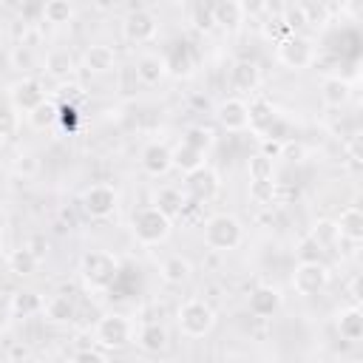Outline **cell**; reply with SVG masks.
<instances>
[{"instance_id":"6da1fadb","label":"cell","mask_w":363,"mask_h":363,"mask_svg":"<svg viewBox=\"0 0 363 363\" xmlns=\"http://www.w3.org/2000/svg\"><path fill=\"white\" fill-rule=\"evenodd\" d=\"M79 275L82 284L94 292H108L119 278V261L108 250H88L79 258Z\"/></svg>"},{"instance_id":"7a4b0ae2","label":"cell","mask_w":363,"mask_h":363,"mask_svg":"<svg viewBox=\"0 0 363 363\" xmlns=\"http://www.w3.org/2000/svg\"><path fill=\"white\" fill-rule=\"evenodd\" d=\"M244 238V230H241V221L230 213H216L204 221V244L210 250H218V252H227V250H235Z\"/></svg>"},{"instance_id":"3957f363","label":"cell","mask_w":363,"mask_h":363,"mask_svg":"<svg viewBox=\"0 0 363 363\" xmlns=\"http://www.w3.org/2000/svg\"><path fill=\"white\" fill-rule=\"evenodd\" d=\"M130 230H133V235H136L139 244L153 247V244L167 241V235H170V230H173V221L164 218L156 207L147 204V207H139V210L133 213V218H130Z\"/></svg>"},{"instance_id":"277c9868","label":"cell","mask_w":363,"mask_h":363,"mask_svg":"<svg viewBox=\"0 0 363 363\" xmlns=\"http://www.w3.org/2000/svg\"><path fill=\"white\" fill-rule=\"evenodd\" d=\"M133 332H136V323L119 312H111V315H102L94 326V340L96 346L102 349H125L128 343H133Z\"/></svg>"},{"instance_id":"5b68a950","label":"cell","mask_w":363,"mask_h":363,"mask_svg":"<svg viewBox=\"0 0 363 363\" xmlns=\"http://www.w3.org/2000/svg\"><path fill=\"white\" fill-rule=\"evenodd\" d=\"M315 57H318V48L303 34H289L275 43V60L289 71H303V68L315 65Z\"/></svg>"},{"instance_id":"8992f818","label":"cell","mask_w":363,"mask_h":363,"mask_svg":"<svg viewBox=\"0 0 363 363\" xmlns=\"http://www.w3.org/2000/svg\"><path fill=\"white\" fill-rule=\"evenodd\" d=\"M176 320H179L182 335H187V337H204V335L216 326V312H213V306H210L207 301H201V298H187V301L179 306Z\"/></svg>"},{"instance_id":"52a82bcc","label":"cell","mask_w":363,"mask_h":363,"mask_svg":"<svg viewBox=\"0 0 363 363\" xmlns=\"http://www.w3.org/2000/svg\"><path fill=\"white\" fill-rule=\"evenodd\" d=\"M182 193H184V199L190 204H210L221 193V179H218V173L213 167L204 164V167H199V170L184 176Z\"/></svg>"},{"instance_id":"ba28073f","label":"cell","mask_w":363,"mask_h":363,"mask_svg":"<svg viewBox=\"0 0 363 363\" xmlns=\"http://www.w3.org/2000/svg\"><path fill=\"white\" fill-rule=\"evenodd\" d=\"M329 278H332V272L323 261H298V267L292 272V286L298 295L309 298V295L323 292L329 286Z\"/></svg>"},{"instance_id":"9c48e42d","label":"cell","mask_w":363,"mask_h":363,"mask_svg":"<svg viewBox=\"0 0 363 363\" xmlns=\"http://www.w3.org/2000/svg\"><path fill=\"white\" fill-rule=\"evenodd\" d=\"M116 201H119L116 187L113 184H105V182H96V184L85 187L82 196H79V204H82L85 216H91V218H108V216H113Z\"/></svg>"},{"instance_id":"30bf717a","label":"cell","mask_w":363,"mask_h":363,"mask_svg":"<svg viewBox=\"0 0 363 363\" xmlns=\"http://www.w3.org/2000/svg\"><path fill=\"white\" fill-rule=\"evenodd\" d=\"M122 34L130 43H150L159 34V20L150 9H130L122 20Z\"/></svg>"},{"instance_id":"8fae6325","label":"cell","mask_w":363,"mask_h":363,"mask_svg":"<svg viewBox=\"0 0 363 363\" xmlns=\"http://www.w3.org/2000/svg\"><path fill=\"white\" fill-rule=\"evenodd\" d=\"M9 96H11L14 111H23V113L28 116L34 108H40V105L45 102V88H43V82H40V79L26 77V79H20V82H14V85H11Z\"/></svg>"},{"instance_id":"7c38bea8","label":"cell","mask_w":363,"mask_h":363,"mask_svg":"<svg viewBox=\"0 0 363 363\" xmlns=\"http://www.w3.org/2000/svg\"><path fill=\"white\" fill-rule=\"evenodd\" d=\"M216 119H218V125H221L224 130H233V133L247 130V128H250V105H247L241 96H230V99L218 102Z\"/></svg>"},{"instance_id":"4fadbf2b","label":"cell","mask_w":363,"mask_h":363,"mask_svg":"<svg viewBox=\"0 0 363 363\" xmlns=\"http://www.w3.org/2000/svg\"><path fill=\"white\" fill-rule=\"evenodd\" d=\"M142 170L147 176H164L173 170V150L164 145V142H150L145 150H142Z\"/></svg>"},{"instance_id":"5bb4252c","label":"cell","mask_w":363,"mask_h":363,"mask_svg":"<svg viewBox=\"0 0 363 363\" xmlns=\"http://www.w3.org/2000/svg\"><path fill=\"white\" fill-rule=\"evenodd\" d=\"M133 340H136V346H139L142 352L159 354V352L167 349V329H164V323H159V320H145V323L136 326Z\"/></svg>"},{"instance_id":"9a60e30c","label":"cell","mask_w":363,"mask_h":363,"mask_svg":"<svg viewBox=\"0 0 363 363\" xmlns=\"http://www.w3.org/2000/svg\"><path fill=\"white\" fill-rule=\"evenodd\" d=\"M230 85L238 94H255L261 85V68L252 60H238L230 68Z\"/></svg>"},{"instance_id":"2e32d148","label":"cell","mask_w":363,"mask_h":363,"mask_svg":"<svg viewBox=\"0 0 363 363\" xmlns=\"http://www.w3.org/2000/svg\"><path fill=\"white\" fill-rule=\"evenodd\" d=\"M150 207H156L164 218H176V216H182L184 213V207H187V199H184V193H182V187H173V184H162L156 193H153V204Z\"/></svg>"},{"instance_id":"e0dca14e","label":"cell","mask_w":363,"mask_h":363,"mask_svg":"<svg viewBox=\"0 0 363 363\" xmlns=\"http://www.w3.org/2000/svg\"><path fill=\"white\" fill-rule=\"evenodd\" d=\"M281 303H284V298L275 286H255L250 292V301H247V306L255 318H272L281 309Z\"/></svg>"},{"instance_id":"ac0fdd59","label":"cell","mask_w":363,"mask_h":363,"mask_svg":"<svg viewBox=\"0 0 363 363\" xmlns=\"http://www.w3.org/2000/svg\"><path fill=\"white\" fill-rule=\"evenodd\" d=\"M82 65H85V71H91V74H108V71L116 68V54H113V48L105 45V43H91V45L82 51Z\"/></svg>"},{"instance_id":"d6986e66","label":"cell","mask_w":363,"mask_h":363,"mask_svg":"<svg viewBox=\"0 0 363 363\" xmlns=\"http://www.w3.org/2000/svg\"><path fill=\"white\" fill-rule=\"evenodd\" d=\"M43 68H45V74H48L51 79L65 82V79L74 77V71H77V60H74V54H71L68 48H54V51L45 54Z\"/></svg>"},{"instance_id":"ffe728a7","label":"cell","mask_w":363,"mask_h":363,"mask_svg":"<svg viewBox=\"0 0 363 363\" xmlns=\"http://www.w3.org/2000/svg\"><path fill=\"white\" fill-rule=\"evenodd\" d=\"M133 74L142 85H159L167 74V62H164L162 54H142L133 65Z\"/></svg>"},{"instance_id":"44dd1931","label":"cell","mask_w":363,"mask_h":363,"mask_svg":"<svg viewBox=\"0 0 363 363\" xmlns=\"http://www.w3.org/2000/svg\"><path fill=\"white\" fill-rule=\"evenodd\" d=\"M349 96H352V85L340 74H329V77L320 79V99H323V105L340 108V105L349 102Z\"/></svg>"},{"instance_id":"7402d4cb","label":"cell","mask_w":363,"mask_h":363,"mask_svg":"<svg viewBox=\"0 0 363 363\" xmlns=\"http://www.w3.org/2000/svg\"><path fill=\"white\" fill-rule=\"evenodd\" d=\"M335 323H337V332H340V337H343V340L357 343V340L363 337V312H360V306H357V303H352V306L340 309Z\"/></svg>"},{"instance_id":"603a6c76","label":"cell","mask_w":363,"mask_h":363,"mask_svg":"<svg viewBox=\"0 0 363 363\" xmlns=\"http://www.w3.org/2000/svg\"><path fill=\"white\" fill-rule=\"evenodd\" d=\"M43 315L48 323H71L77 315V306L68 295H51L43 301Z\"/></svg>"},{"instance_id":"cb8c5ba5","label":"cell","mask_w":363,"mask_h":363,"mask_svg":"<svg viewBox=\"0 0 363 363\" xmlns=\"http://www.w3.org/2000/svg\"><path fill=\"white\" fill-rule=\"evenodd\" d=\"M159 275H162L164 284H173L176 286V284H184L193 275V264L184 255H167L159 264Z\"/></svg>"},{"instance_id":"d4e9b609","label":"cell","mask_w":363,"mask_h":363,"mask_svg":"<svg viewBox=\"0 0 363 363\" xmlns=\"http://www.w3.org/2000/svg\"><path fill=\"white\" fill-rule=\"evenodd\" d=\"M213 23L233 31L244 23V9L238 0H221V3H213Z\"/></svg>"},{"instance_id":"484cf974","label":"cell","mask_w":363,"mask_h":363,"mask_svg":"<svg viewBox=\"0 0 363 363\" xmlns=\"http://www.w3.org/2000/svg\"><path fill=\"white\" fill-rule=\"evenodd\" d=\"M43 295H37L34 289H20V292H14L11 295V301H9V306H11V312L17 315V318H31V315H43Z\"/></svg>"},{"instance_id":"4316f807","label":"cell","mask_w":363,"mask_h":363,"mask_svg":"<svg viewBox=\"0 0 363 363\" xmlns=\"http://www.w3.org/2000/svg\"><path fill=\"white\" fill-rule=\"evenodd\" d=\"M335 224H337L340 238H349V241H360V238H363V213H360V207L349 204V207L337 216Z\"/></svg>"},{"instance_id":"83f0119b","label":"cell","mask_w":363,"mask_h":363,"mask_svg":"<svg viewBox=\"0 0 363 363\" xmlns=\"http://www.w3.org/2000/svg\"><path fill=\"white\" fill-rule=\"evenodd\" d=\"M6 264H9V272H14L17 278H28V275H34L37 267H40V261L31 255V250H28L26 244H20L17 250H11L9 258H6Z\"/></svg>"},{"instance_id":"f1b7e54d","label":"cell","mask_w":363,"mask_h":363,"mask_svg":"<svg viewBox=\"0 0 363 363\" xmlns=\"http://www.w3.org/2000/svg\"><path fill=\"white\" fill-rule=\"evenodd\" d=\"M337 238H340L337 224H335V221H329V218L315 221V224H312V230H309V241H312L320 252H326V250L337 247Z\"/></svg>"},{"instance_id":"f546056e","label":"cell","mask_w":363,"mask_h":363,"mask_svg":"<svg viewBox=\"0 0 363 363\" xmlns=\"http://www.w3.org/2000/svg\"><path fill=\"white\" fill-rule=\"evenodd\" d=\"M173 167H179L182 173H193V170L204 167V153L182 142L179 147H173Z\"/></svg>"},{"instance_id":"4dcf8cb0","label":"cell","mask_w":363,"mask_h":363,"mask_svg":"<svg viewBox=\"0 0 363 363\" xmlns=\"http://www.w3.org/2000/svg\"><path fill=\"white\" fill-rule=\"evenodd\" d=\"M26 119H28V125H31L34 130H48V128H54V125L60 122V108L45 99V102H43L40 108H34Z\"/></svg>"},{"instance_id":"1f68e13d","label":"cell","mask_w":363,"mask_h":363,"mask_svg":"<svg viewBox=\"0 0 363 363\" xmlns=\"http://www.w3.org/2000/svg\"><path fill=\"white\" fill-rule=\"evenodd\" d=\"M43 20L51 23V26H62V23H71L74 20V6L68 0H48L43 6Z\"/></svg>"},{"instance_id":"d6a6232c","label":"cell","mask_w":363,"mask_h":363,"mask_svg":"<svg viewBox=\"0 0 363 363\" xmlns=\"http://www.w3.org/2000/svg\"><path fill=\"white\" fill-rule=\"evenodd\" d=\"M247 173H250V182H272V159L252 153L247 159Z\"/></svg>"},{"instance_id":"836d02e7","label":"cell","mask_w":363,"mask_h":363,"mask_svg":"<svg viewBox=\"0 0 363 363\" xmlns=\"http://www.w3.org/2000/svg\"><path fill=\"white\" fill-rule=\"evenodd\" d=\"M14 173L17 176H23V179H31V176H37L40 173V159L31 153V150H20L17 156H14Z\"/></svg>"},{"instance_id":"e575fe53","label":"cell","mask_w":363,"mask_h":363,"mask_svg":"<svg viewBox=\"0 0 363 363\" xmlns=\"http://www.w3.org/2000/svg\"><path fill=\"white\" fill-rule=\"evenodd\" d=\"M281 20H284V26H286L292 34H298V28H303V26H306L303 6H301V3H286V6L281 9Z\"/></svg>"},{"instance_id":"d590c367","label":"cell","mask_w":363,"mask_h":363,"mask_svg":"<svg viewBox=\"0 0 363 363\" xmlns=\"http://www.w3.org/2000/svg\"><path fill=\"white\" fill-rule=\"evenodd\" d=\"M184 145H190V147H196V150H207L216 139H213V130H207V128H201V125H196V128H190L187 133H184V139H182Z\"/></svg>"},{"instance_id":"8d00e7d4","label":"cell","mask_w":363,"mask_h":363,"mask_svg":"<svg viewBox=\"0 0 363 363\" xmlns=\"http://www.w3.org/2000/svg\"><path fill=\"white\" fill-rule=\"evenodd\" d=\"M250 199L255 204H272L275 201V182H250Z\"/></svg>"},{"instance_id":"74e56055","label":"cell","mask_w":363,"mask_h":363,"mask_svg":"<svg viewBox=\"0 0 363 363\" xmlns=\"http://www.w3.org/2000/svg\"><path fill=\"white\" fill-rule=\"evenodd\" d=\"M301 6H303V17L309 26L329 23V6H323V3H301Z\"/></svg>"},{"instance_id":"f35d334b","label":"cell","mask_w":363,"mask_h":363,"mask_svg":"<svg viewBox=\"0 0 363 363\" xmlns=\"http://www.w3.org/2000/svg\"><path fill=\"white\" fill-rule=\"evenodd\" d=\"M11 65L20 68V71H28L34 65V48H26V45H14L11 48Z\"/></svg>"},{"instance_id":"ab89813d","label":"cell","mask_w":363,"mask_h":363,"mask_svg":"<svg viewBox=\"0 0 363 363\" xmlns=\"http://www.w3.org/2000/svg\"><path fill=\"white\" fill-rule=\"evenodd\" d=\"M264 34H267V37H272V40L278 43V40H284V37H289L292 31H289V28L284 26V20H281V14H272V17H269V20L264 23Z\"/></svg>"},{"instance_id":"60d3db41","label":"cell","mask_w":363,"mask_h":363,"mask_svg":"<svg viewBox=\"0 0 363 363\" xmlns=\"http://www.w3.org/2000/svg\"><path fill=\"white\" fill-rule=\"evenodd\" d=\"M193 23H196V28H204V31H210L216 23H213V6H196L193 9Z\"/></svg>"},{"instance_id":"b9f144b4","label":"cell","mask_w":363,"mask_h":363,"mask_svg":"<svg viewBox=\"0 0 363 363\" xmlns=\"http://www.w3.org/2000/svg\"><path fill=\"white\" fill-rule=\"evenodd\" d=\"M26 247L31 250V255H34L37 261H43V258L48 255V250H51V244H48V238H45V235H31V238L26 241Z\"/></svg>"},{"instance_id":"7bdbcfd3","label":"cell","mask_w":363,"mask_h":363,"mask_svg":"<svg viewBox=\"0 0 363 363\" xmlns=\"http://www.w3.org/2000/svg\"><path fill=\"white\" fill-rule=\"evenodd\" d=\"M284 142H286V139H284ZM284 142H281V139H275V136H272V139H267V136H264V139H261V150H258V153H261V156H267V159H281Z\"/></svg>"},{"instance_id":"ee69618b","label":"cell","mask_w":363,"mask_h":363,"mask_svg":"<svg viewBox=\"0 0 363 363\" xmlns=\"http://www.w3.org/2000/svg\"><path fill=\"white\" fill-rule=\"evenodd\" d=\"M71 363H108V360H105V354L96 352V349H79V352H74Z\"/></svg>"},{"instance_id":"f6af8a7d","label":"cell","mask_w":363,"mask_h":363,"mask_svg":"<svg viewBox=\"0 0 363 363\" xmlns=\"http://www.w3.org/2000/svg\"><path fill=\"white\" fill-rule=\"evenodd\" d=\"M303 153H306V147H303L301 142H284V150H281L284 159H289V162H301Z\"/></svg>"},{"instance_id":"bcb514c9","label":"cell","mask_w":363,"mask_h":363,"mask_svg":"<svg viewBox=\"0 0 363 363\" xmlns=\"http://www.w3.org/2000/svg\"><path fill=\"white\" fill-rule=\"evenodd\" d=\"M241 9H244V17H250V14L267 11V3H241Z\"/></svg>"},{"instance_id":"7dc6e473","label":"cell","mask_w":363,"mask_h":363,"mask_svg":"<svg viewBox=\"0 0 363 363\" xmlns=\"http://www.w3.org/2000/svg\"><path fill=\"white\" fill-rule=\"evenodd\" d=\"M6 224H9V218H6V213H3V210H0V235H3V233H6Z\"/></svg>"},{"instance_id":"c3c4849f","label":"cell","mask_w":363,"mask_h":363,"mask_svg":"<svg viewBox=\"0 0 363 363\" xmlns=\"http://www.w3.org/2000/svg\"><path fill=\"white\" fill-rule=\"evenodd\" d=\"M6 136H9V133H6V130H0V153H3V147H6Z\"/></svg>"}]
</instances>
